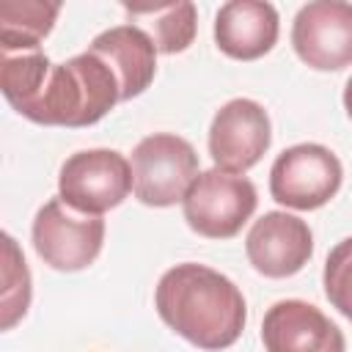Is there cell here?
Here are the masks:
<instances>
[{"label":"cell","mask_w":352,"mask_h":352,"mask_svg":"<svg viewBox=\"0 0 352 352\" xmlns=\"http://www.w3.org/2000/svg\"><path fill=\"white\" fill-rule=\"evenodd\" d=\"M154 305L176 336L206 352L231 346L248 319L239 286L223 272L195 261L176 264L160 278Z\"/></svg>","instance_id":"cell-1"},{"label":"cell","mask_w":352,"mask_h":352,"mask_svg":"<svg viewBox=\"0 0 352 352\" xmlns=\"http://www.w3.org/2000/svg\"><path fill=\"white\" fill-rule=\"evenodd\" d=\"M116 102H121L116 74L88 50L63 63H52L41 94L19 116L44 126H91L102 121Z\"/></svg>","instance_id":"cell-2"},{"label":"cell","mask_w":352,"mask_h":352,"mask_svg":"<svg viewBox=\"0 0 352 352\" xmlns=\"http://www.w3.org/2000/svg\"><path fill=\"white\" fill-rule=\"evenodd\" d=\"M132 192L146 206H173L184 201L198 179V154L192 143L170 132L146 135L132 148Z\"/></svg>","instance_id":"cell-3"},{"label":"cell","mask_w":352,"mask_h":352,"mask_svg":"<svg viewBox=\"0 0 352 352\" xmlns=\"http://www.w3.org/2000/svg\"><path fill=\"white\" fill-rule=\"evenodd\" d=\"M258 195L248 176L220 168L201 170L182 201L187 226L209 239H231L256 212Z\"/></svg>","instance_id":"cell-4"},{"label":"cell","mask_w":352,"mask_h":352,"mask_svg":"<svg viewBox=\"0 0 352 352\" xmlns=\"http://www.w3.org/2000/svg\"><path fill=\"white\" fill-rule=\"evenodd\" d=\"M132 190V165L113 148H88L60 165L58 198L82 214L116 209Z\"/></svg>","instance_id":"cell-5"},{"label":"cell","mask_w":352,"mask_h":352,"mask_svg":"<svg viewBox=\"0 0 352 352\" xmlns=\"http://www.w3.org/2000/svg\"><path fill=\"white\" fill-rule=\"evenodd\" d=\"M341 179V160L327 146L297 143L275 157L270 168V195L280 206L311 212L338 192Z\"/></svg>","instance_id":"cell-6"},{"label":"cell","mask_w":352,"mask_h":352,"mask_svg":"<svg viewBox=\"0 0 352 352\" xmlns=\"http://www.w3.org/2000/svg\"><path fill=\"white\" fill-rule=\"evenodd\" d=\"M33 248L44 264L58 272H77L94 264L104 242V220L50 198L33 217Z\"/></svg>","instance_id":"cell-7"},{"label":"cell","mask_w":352,"mask_h":352,"mask_svg":"<svg viewBox=\"0 0 352 352\" xmlns=\"http://www.w3.org/2000/svg\"><path fill=\"white\" fill-rule=\"evenodd\" d=\"M297 58L316 72H338L352 63V3H305L292 25Z\"/></svg>","instance_id":"cell-8"},{"label":"cell","mask_w":352,"mask_h":352,"mask_svg":"<svg viewBox=\"0 0 352 352\" xmlns=\"http://www.w3.org/2000/svg\"><path fill=\"white\" fill-rule=\"evenodd\" d=\"M272 126L267 110L253 99L226 102L209 126V154L214 168L228 173L250 170L270 148Z\"/></svg>","instance_id":"cell-9"},{"label":"cell","mask_w":352,"mask_h":352,"mask_svg":"<svg viewBox=\"0 0 352 352\" xmlns=\"http://www.w3.org/2000/svg\"><path fill=\"white\" fill-rule=\"evenodd\" d=\"M245 253L256 272L267 278H289L308 264L314 234L305 220L289 212H264L245 236Z\"/></svg>","instance_id":"cell-10"},{"label":"cell","mask_w":352,"mask_h":352,"mask_svg":"<svg viewBox=\"0 0 352 352\" xmlns=\"http://www.w3.org/2000/svg\"><path fill=\"white\" fill-rule=\"evenodd\" d=\"M267 352H344L346 341L336 322L305 300L275 302L261 322Z\"/></svg>","instance_id":"cell-11"},{"label":"cell","mask_w":352,"mask_h":352,"mask_svg":"<svg viewBox=\"0 0 352 352\" xmlns=\"http://www.w3.org/2000/svg\"><path fill=\"white\" fill-rule=\"evenodd\" d=\"M280 33V19L272 3L231 0L214 16V44L234 60H256L267 55Z\"/></svg>","instance_id":"cell-12"},{"label":"cell","mask_w":352,"mask_h":352,"mask_svg":"<svg viewBox=\"0 0 352 352\" xmlns=\"http://www.w3.org/2000/svg\"><path fill=\"white\" fill-rule=\"evenodd\" d=\"M88 50L96 58H102L110 66V72L116 74L118 88H121V102L140 96L157 74V47L132 22L116 25V28L99 33Z\"/></svg>","instance_id":"cell-13"},{"label":"cell","mask_w":352,"mask_h":352,"mask_svg":"<svg viewBox=\"0 0 352 352\" xmlns=\"http://www.w3.org/2000/svg\"><path fill=\"white\" fill-rule=\"evenodd\" d=\"M126 16L151 38L157 52L176 55L184 52L195 38V6L192 3H165V6H124Z\"/></svg>","instance_id":"cell-14"},{"label":"cell","mask_w":352,"mask_h":352,"mask_svg":"<svg viewBox=\"0 0 352 352\" xmlns=\"http://www.w3.org/2000/svg\"><path fill=\"white\" fill-rule=\"evenodd\" d=\"M60 6L38 0H3L0 3V50L22 52L41 50L38 44L50 36Z\"/></svg>","instance_id":"cell-15"},{"label":"cell","mask_w":352,"mask_h":352,"mask_svg":"<svg viewBox=\"0 0 352 352\" xmlns=\"http://www.w3.org/2000/svg\"><path fill=\"white\" fill-rule=\"evenodd\" d=\"M52 72V60L41 50H22V52H3L0 66V91L6 102L22 113L44 88Z\"/></svg>","instance_id":"cell-16"},{"label":"cell","mask_w":352,"mask_h":352,"mask_svg":"<svg viewBox=\"0 0 352 352\" xmlns=\"http://www.w3.org/2000/svg\"><path fill=\"white\" fill-rule=\"evenodd\" d=\"M6 245V267H3V330L14 327L16 319L25 316L30 302V272L25 267V258L16 250V242L11 234H3Z\"/></svg>","instance_id":"cell-17"},{"label":"cell","mask_w":352,"mask_h":352,"mask_svg":"<svg viewBox=\"0 0 352 352\" xmlns=\"http://www.w3.org/2000/svg\"><path fill=\"white\" fill-rule=\"evenodd\" d=\"M322 283H324V297L330 300V305L352 322V236L341 239L327 253Z\"/></svg>","instance_id":"cell-18"},{"label":"cell","mask_w":352,"mask_h":352,"mask_svg":"<svg viewBox=\"0 0 352 352\" xmlns=\"http://www.w3.org/2000/svg\"><path fill=\"white\" fill-rule=\"evenodd\" d=\"M344 110H346V116L352 118V77H349L346 85H344Z\"/></svg>","instance_id":"cell-19"}]
</instances>
